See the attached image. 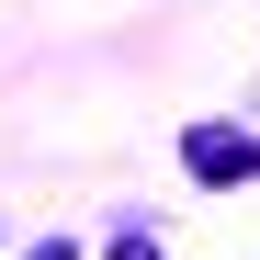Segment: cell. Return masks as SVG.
I'll return each instance as SVG.
<instances>
[{
  "instance_id": "1",
  "label": "cell",
  "mask_w": 260,
  "mask_h": 260,
  "mask_svg": "<svg viewBox=\"0 0 260 260\" xmlns=\"http://www.w3.org/2000/svg\"><path fill=\"white\" fill-rule=\"evenodd\" d=\"M181 158H192V181H204V192L260 181V136H238V124H192V136H181Z\"/></svg>"
},
{
  "instance_id": "2",
  "label": "cell",
  "mask_w": 260,
  "mask_h": 260,
  "mask_svg": "<svg viewBox=\"0 0 260 260\" xmlns=\"http://www.w3.org/2000/svg\"><path fill=\"white\" fill-rule=\"evenodd\" d=\"M113 260H158V249H147V238H113Z\"/></svg>"
},
{
  "instance_id": "3",
  "label": "cell",
  "mask_w": 260,
  "mask_h": 260,
  "mask_svg": "<svg viewBox=\"0 0 260 260\" xmlns=\"http://www.w3.org/2000/svg\"><path fill=\"white\" fill-rule=\"evenodd\" d=\"M23 260H79V249H68V238H46V249H23Z\"/></svg>"
}]
</instances>
